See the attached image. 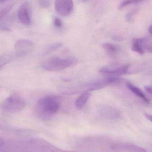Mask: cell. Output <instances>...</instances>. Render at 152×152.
<instances>
[{"label": "cell", "instance_id": "6da1fadb", "mask_svg": "<svg viewBox=\"0 0 152 152\" xmlns=\"http://www.w3.org/2000/svg\"><path fill=\"white\" fill-rule=\"evenodd\" d=\"M122 81L118 77H109L103 79H97L85 84L76 85L61 87L59 91L64 95H74L80 93H88L104 88L110 84H118Z\"/></svg>", "mask_w": 152, "mask_h": 152}, {"label": "cell", "instance_id": "7a4b0ae2", "mask_svg": "<svg viewBox=\"0 0 152 152\" xmlns=\"http://www.w3.org/2000/svg\"><path fill=\"white\" fill-rule=\"evenodd\" d=\"M60 105L61 101L59 97L48 95L37 101L35 106V112L40 119L48 120L58 112Z\"/></svg>", "mask_w": 152, "mask_h": 152}, {"label": "cell", "instance_id": "3957f363", "mask_svg": "<svg viewBox=\"0 0 152 152\" xmlns=\"http://www.w3.org/2000/svg\"><path fill=\"white\" fill-rule=\"evenodd\" d=\"M77 60L75 57L61 58L53 57L45 60L42 64L44 69L47 71H56L63 70L75 65Z\"/></svg>", "mask_w": 152, "mask_h": 152}, {"label": "cell", "instance_id": "277c9868", "mask_svg": "<svg viewBox=\"0 0 152 152\" xmlns=\"http://www.w3.org/2000/svg\"><path fill=\"white\" fill-rule=\"evenodd\" d=\"M26 101L17 94L10 95L1 104V109L4 112L14 113L19 112L26 107Z\"/></svg>", "mask_w": 152, "mask_h": 152}, {"label": "cell", "instance_id": "5b68a950", "mask_svg": "<svg viewBox=\"0 0 152 152\" xmlns=\"http://www.w3.org/2000/svg\"><path fill=\"white\" fill-rule=\"evenodd\" d=\"M129 67V64L120 66H105L100 69L99 72L102 75L109 76L110 77H117L118 76L126 74Z\"/></svg>", "mask_w": 152, "mask_h": 152}, {"label": "cell", "instance_id": "8992f818", "mask_svg": "<svg viewBox=\"0 0 152 152\" xmlns=\"http://www.w3.org/2000/svg\"><path fill=\"white\" fill-rule=\"evenodd\" d=\"M55 7L58 14L65 17L72 13L74 10V3L70 0H57L55 1Z\"/></svg>", "mask_w": 152, "mask_h": 152}, {"label": "cell", "instance_id": "52a82bcc", "mask_svg": "<svg viewBox=\"0 0 152 152\" xmlns=\"http://www.w3.org/2000/svg\"><path fill=\"white\" fill-rule=\"evenodd\" d=\"M18 16L20 21L24 25H31V8L28 2H25L20 5L18 11Z\"/></svg>", "mask_w": 152, "mask_h": 152}, {"label": "cell", "instance_id": "ba28073f", "mask_svg": "<svg viewBox=\"0 0 152 152\" xmlns=\"http://www.w3.org/2000/svg\"><path fill=\"white\" fill-rule=\"evenodd\" d=\"M34 47V43L26 39L18 40L15 44V51L17 57H20L30 53Z\"/></svg>", "mask_w": 152, "mask_h": 152}, {"label": "cell", "instance_id": "9c48e42d", "mask_svg": "<svg viewBox=\"0 0 152 152\" xmlns=\"http://www.w3.org/2000/svg\"><path fill=\"white\" fill-rule=\"evenodd\" d=\"M111 148L114 151H126L130 152H146V150L135 145L121 143L113 145Z\"/></svg>", "mask_w": 152, "mask_h": 152}, {"label": "cell", "instance_id": "30bf717a", "mask_svg": "<svg viewBox=\"0 0 152 152\" xmlns=\"http://www.w3.org/2000/svg\"><path fill=\"white\" fill-rule=\"evenodd\" d=\"M99 112L102 117L108 119H117L120 117V113L118 111L111 106H103L100 108Z\"/></svg>", "mask_w": 152, "mask_h": 152}, {"label": "cell", "instance_id": "8fae6325", "mask_svg": "<svg viewBox=\"0 0 152 152\" xmlns=\"http://www.w3.org/2000/svg\"><path fill=\"white\" fill-rule=\"evenodd\" d=\"M127 87L131 92L137 95L138 97H140L147 104L150 103V101L149 99L147 98V97L145 96V95L144 94V93L142 92V90L140 88H138L135 86L134 85L130 83H128L127 84Z\"/></svg>", "mask_w": 152, "mask_h": 152}, {"label": "cell", "instance_id": "7c38bea8", "mask_svg": "<svg viewBox=\"0 0 152 152\" xmlns=\"http://www.w3.org/2000/svg\"><path fill=\"white\" fill-rule=\"evenodd\" d=\"M91 93H82L76 100L75 104L77 109H82L87 102L88 99L91 96Z\"/></svg>", "mask_w": 152, "mask_h": 152}, {"label": "cell", "instance_id": "4fadbf2b", "mask_svg": "<svg viewBox=\"0 0 152 152\" xmlns=\"http://www.w3.org/2000/svg\"><path fill=\"white\" fill-rule=\"evenodd\" d=\"M15 52L10 54H5L0 56V69L4 66L13 60L15 58H17Z\"/></svg>", "mask_w": 152, "mask_h": 152}, {"label": "cell", "instance_id": "5bb4252c", "mask_svg": "<svg viewBox=\"0 0 152 152\" xmlns=\"http://www.w3.org/2000/svg\"><path fill=\"white\" fill-rule=\"evenodd\" d=\"M139 39L144 51L152 53V37H146Z\"/></svg>", "mask_w": 152, "mask_h": 152}, {"label": "cell", "instance_id": "9a60e30c", "mask_svg": "<svg viewBox=\"0 0 152 152\" xmlns=\"http://www.w3.org/2000/svg\"><path fill=\"white\" fill-rule=\"evenodd\" d=\"M132 50V51H134L141 55L144 53V50L142 44L139 41V38H135V39H133Z\"/></svg>", "mask_w": 152, "mask_h": 152}, {"label": "cell", "instance_id": "2e32d148", "mask_svg": "<svg viewBox=\"0 0 152 152\" xmlns=\"http://www.w3.org/2000/svg\"><path fill=\"white\" fill-rule=\"evenodd\" d=\"M62 43H56L52 44L48 46L45 50L44 52V54H48L54 51H56L57 49H59L62 46Z\"/></svg>", "mask_w": 152, "mask_h": 152}, {"label": "cell", "instance_id": "e0dca14e", "mask_svg": "<svg viewBox=\"0 0 152 152\" xmlns=\"http://www.w3.org/2000/svg\"><path fill=\"white\" fill-rule=\"evenodd\" d=\"M102 47L104 50L113 53L118 52L119 51V48L117 46L113 44L110 43H104L102 44Z\"/></svg>", "mask_w": 152, "mask_h": 152}, {"label": "cell", "instance_id": "ac0fdd59", "mask_svg": "<svg viewBox=\"0 0 152 152\" xmlns=\"http://www.w3.org/2000/svg\"><path fill=\"white\" fill-rule=\"evenodd\" d=\"M12 8V5H9L0 7V21L8 14Z\"/></svg>", "mask_w": 152, "mask_h": 152}, {"label": "cell", "instance_id": "d6986e66", "mask_svg": "<svg viewBox=\"0 0 152 152\" xmlns=\"http://www.w3.org/2000/svg\"><path fill=\"white\" fill-rule=\"evenodd\" d=\"M142 1H136V0H130V1H123L120 5L119 6V9L121 10L124 7H126L127 5H129L131 4L136 3Z\"/></svg>", "mask_w": 152, "mask_h": 152}, {"label": "cell", "instance_id": "ffe728a7", "mask_svg": "<svg viewBox=\"0 0 152 152\" xmlns=\"http://www.w3.org/2000/svg\"><path fill=\"white\" fill-rule=\"evenodd\" d=\"M40 6L43 8H47L50 5V1L47 0H41L38 1Z\"/></svg>", "mask_w": 152, "mask_h": 152}, {"label": "cell", "instance_id": "44dd1931", "mask_svg": "<svg viewBox=\"0 0 152 152\" xmlns=\"http://www.w3.org/2000/svg\"><path fill=\"white\" fill-rule=\"evenodd\" d=\"M54 24L55 26L59 28L62 27L63 26V22L60 19L58 18H54Z\"/></svg>", "mask_w": 152, "mask_h": 152}, {"label": "cell", "instance_id": "7402d4cb", "mask_svg": "<svg viewBox=\"0 0 152 152\" xmlns=\"http://www.w3.org/2000/svg\"><path fill=\"white\" fill-rule=\"evenodd\" d=\"M134 10L130 12H129V13L127 14L126 16V19L127 21H129L130 20L132 16L134 15Z\"/></svg>", "mask_w": 152, "mask_h": 152}, {"label": "cell", "instance_id": "603a6c76", "mask_svg": "<svg viewBox=\"0 0 152 152\" xmlns=\"http://www.w3.org/2000/svg\"><path fill=\"white\" fill-rule=\"evenodd\" d=\"M6 128V126L5 123L0 120V129H4Z\"/></svg>", "mask_w": 152, "mask_h": 152}, {"label": "cell", "instance_id": "cb8c5ba5", "mask_svg": "<svg viewBox=\"0 0 152 152\" xmlns=\"http://www.w3.org/2000/svg\"><path fill=\"white\" fill-rule=\"evenodd\" d=\"M145 89L148 93L152 95V86L146 87H145Z\"/></svg>", "mask_w": 152, "mask_h": 152}, {"label": "cell", "instance_id": "d4e9b609", "mask_svg": "<svg viewBox=\"0 0 152 152\" xmlns=\"http://www.w3.org/2000/svg\"><path fill=\"white\" fill-rule=\"evenodd\" d=\"M145 116L146 119L152 122V115L146 113V114H145Z\"/></svg>", "mask_w": 152, "mask_h": 152}, {"label": "cell", "instance_id": "484cf974", "mask_svg": "<svg viewBox=\"0 0 152 152\" xmlns=\"http://www.w3.org/2000/svg\"><path fill=\"white\" fill-rule=\"evenodd\" d=\"M4 145V142L3 139L0 137V148L3 147Z\"/></svg>", "mask_w": 152, "mask_h": 152}, {"label": "cell", "instance_id": "4316f807", "mask_svg": "<svg viewBox=\"0 0 152 152\" xmlns=\"http://www.w3.org/2000/svg\"><path fill=\"white\" fill-rule=\"evenodd\" d=\"M148 31H149V33H150L151 35H152V25L149 28Z\"/></svg>", "mask_w": 152, "mask_h": 152}, {"label": "cell", "instance_id": "83f0119b", "mask_svg": "<svg viewBox=\"0 0 152 152\" xmlns=\"http://www.w3.org/2000/svg\"><path fill=\"white\" fill-rule=\"evenodd\" d=\"M6 1H2V0H0V4L3 3L4 2Z\"/></svg>", "mask_w": 152, "mask_h": 152}]
</instances>
